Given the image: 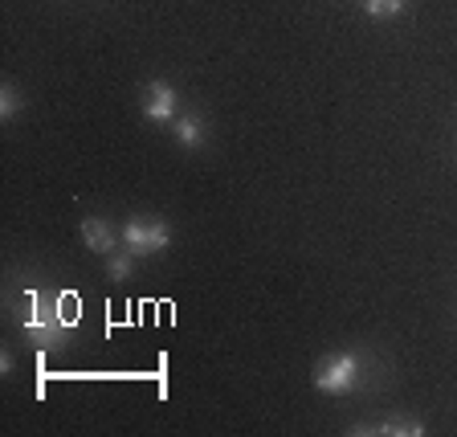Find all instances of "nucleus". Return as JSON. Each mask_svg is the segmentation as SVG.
Segmentation results:
<instances>
[{
	"label": "nucleus",
	"instance_id": "nucleus-7",
	"mask_svg": "<svg viewBox=\"0 0 457 437\" xmlns=\"http://www.w3.org/2000/svg\"><path fill=\"white\" fill-rule=\"evenodd\" d=\"M371 433H380V437H396V433H404V437H420L425 433V425H420L417 417H388L384 425H376Z\"/></svg>",
	"mask_w": 457,
	"mask_h": 437
},
{
	"label": "nucleus",
	"instance_id": "nucleus-1",
	"mask_svg": "<svg viewBox=\"0 0 457 437\" xmlns=\"http://www.w3.org/2000/svg\"><path fill=\"white\" fill-rule=\"evenodd\" d=\"M29 303H33V315L25 319V335L33 348H49V343H62L66 340V327H70V315L62 295H46V290H25Z\"/></svg>",
	"mask_w": 457,
	"mask_h": 437
},
{
	"label": "nucleus",
	"instance_id": "nucleus-4",
	"mask_svg": "<svg viewBox=\"0 0 457 437\" xmlns=\"http://www.w3.org/2000/svg\"><path fill=\"white\" fill-rule=\"evenodd\" d=\"M143 114L152 123H171L176 119V90L168 82H152L147 86V98H143Z\"/></svg>",
	"mask_w": 457,
	"mask_h": 437
},
{
	"label": "nucleus",
	"instance_id": "nucleus-5",
	"mask_svg": "<svg viewBox=\"0 0 457 437\" xmlns=\"http://www.w3.org/2000/svg\"><path fill=\"white\" fill-rule=\"evenodd\" d=\"M82 241L95 249V254H114V229H111V221L86 217L82 221Z\"/></svg>",
	"mask_w": 457,
	"mask_h": 437
},
{
	"label": "nucleus",
	"instance_id": "nucleus-2",
	"mask_svg": "<svg viewBox=\"0 0 457 437\" xmlns=\"http://www.w3.org/2000/svg\"><path fill=\"white\" fill-rule=\"evenodd\" d=\"M123 246L131 249L135 257H152V254H160V249H168L171 246L168 221H160V217H135V221H127V225H123Z\"/></svg>",
	"mask_w": 457,
	"mask_h": 437
},
{
	"label": "nucleus",
	"instance_id": "nucleus-10",
	"mask_svg": "<svg viewBox=\"0 0 457 437\" xmlns=\"http://www.w3.org/2000/svg\"><path fill=\"white\" fill-rule=\"evenodd\" d=\"M363 9H368V17H396L404 9V0H363Z\"/></svg>",
	"mask_w": 457,
	"mask_h": 437
},
{
	"label": "nucleus",
	"instance_id": "nucleus-6",
	"mask_svg": "<svg viewBox=\"0 0 457 437\" xmlns=\"http://www.w3.org/2000/svg\"><path fill=\"white\" fill-rule=\"evenodd\" d=\"M171 135H176L184 147H200V143H204V123L192 119V114H180V119H171Z\"/></svg>",
	"mask_w": 457,
	"mask_h": 437
},
{
	"label": "nucleus",
	"instance_id": "nucleus-3",
	"mask_svg": "<svg viewBox=\"0 0 457 437\" xmlns=\"http://www.w3.org/2000/svg\"><path fill=\"white\" fill-rule=\"evenodd\" d=\"M355 381H360V356H355V352L323 356V360H319V368H314V389L331 392V397L347 392Z\"/></svg>",
	"mask_w": 457,
	"mask_h": 437
},
{
	"label": "nucleus",
	"instance_id": "nucleus-8",
	"mask_svg": "<svg viewBox=\"0 0 457 437\" xmlns=\"http://www.w3.org/2000/svg\"><path fill=\"white\" fill-rule=\"evenodd\" d=\"M131 270H135V254H131V249L106 257V274H111V282H127V278H131Z\"/></svg>",
	"mask_w": 457,
	"mask_h": 437
},
{
	"label": "nucleus",
	"instance_id": "nucleus-9",
	"mask_svg": "<svg viewBox=\"0 0 457 437\" xmlns=\"http://www.w3.org/2000/svg\"><path fill=\"white\" fill-rule=\"evenodd\" d=\"M21 111V95H17V86H0V119H12V114Z\"/></svg>",
	"mask_w": 457,
	"mask_h": 437
}]
</instances>
